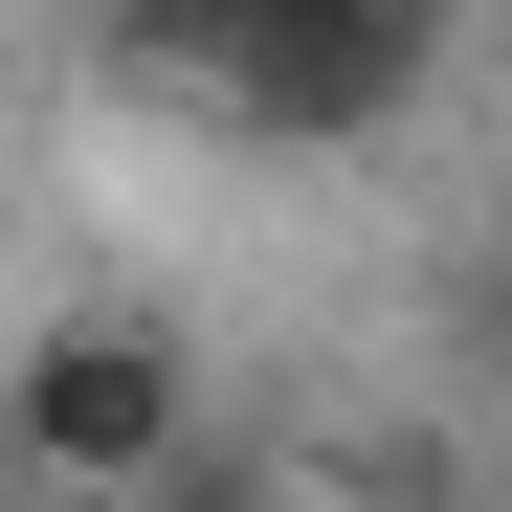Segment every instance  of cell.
Segmentation results:
<instances>
[{"label": "cell", "mask_w": 512, "mask_h": 512, "mask_svg": "<svg viewBox=\"0 0 512 512\" xmlns=\"http://www.w3.org/2000/svg\"><path fill=\"white\" fill-rule=\"evenodd\" d=\"M468 334H490V379H512V245H490V268H468Z\"/></svg>", "instance_id": "3"}, {"label": "cell", "mask_w": 512, "mask_h": 512, "mask_svg": "<svg viewBox=\"0 0 512 512\" xmlns=\"http://www.w3.org/2000/svg\"><path fill=\"white\" fill-rule=\"evenodd\" d=\"M446 23L468 0H90V45L134 67V90H179V112L268 134V156L401 134L423 90H446Z\"/></svg>", "instance_id": "1"}, {"label": "cell", "mask_w": 512, "mask_h": 512, "mask_svg": "<svg viewBox=\"0 0 512 512\" xmlns=\"http://www.w3.org/2000/svg\"><path fill=\"white\" fill-rule=\"evenodd\" d=\"M179 423H201V357L156 312H45L23 357H0V468H23V490H90L112 512V490L179 468Z\"/></svg>", "instance_id": "2"}]
</instances>
